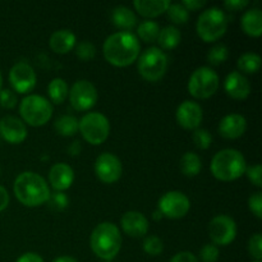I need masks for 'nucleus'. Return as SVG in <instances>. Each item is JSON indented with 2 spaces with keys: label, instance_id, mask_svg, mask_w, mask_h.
<instances>
[{
  "label": "nucleus",
  "instance_id": "1",
  "mask_svg": "<svg viewBox=\"0 0 262 262\" xmlns=\"http://www.w3.org/2000/svg\"><path fill=\"white\" fill-rule=\"evenodd\" d=\"M140 41L132 32L119 31L105 40L104 56L107 63L114 67H128L135 63L140 56Z\"/></svg>",
  "mask_w": 262,
  "mask_h": 262
},
{
  "label": "nucleus",
  "instance_id": "2",
  "mask_svg": "<svg viewBox=\"0 0 262 262\" xmlns=\"http://www.w3.org/2000/svg\"><path fill=\"white\" fill-rule=\"evenodd\" d=\"M13 192L18 201L27 207L41 206L50 197V189L46 181L33 171L20 173L13 184Z\"/></svg>",
  "mask_w": 262,
  "mask_h": 262
},
{
  "label": "nucleus",
  "instance_id": "3",
  "mask_svg": "<svg viewBox=\"0 0 262 262\" xmlns=\"http://www.w3.org/2000/svg\"><path fill=\"white\" fill-rule=\"evenodd\" d=\"M91 250L99 258L112 261L117 257L122 247V235L114 223H100L91 233Z\"/></svg>",
  "mask_w": 262,
  "mask_h": 262
},
{
  "label": "nucleus",
  "instance_id": "4",
  "mask_svg": "<svg viewBox=\"0 0 262 262\" xmlns=\"http://www.w3.org/2000/svg\"><path fill=\"white\" fill-rule=\"evenodd\" d=\"M212 176L223 182H232L246 173L247 164L242 152L234 148H225L215 154L211 165Z\"/></svg>",
  "mask_w": 262,
  "mask_h": 262
},
{
  "label": "nucleus",
  "instance_id": "5",
  "mask_svg": "<svg viewBox=\"0 0 262 262\" xmlns=\"http://www.w3.org/2000/svg\"><path fill=\"white\" fill-rule=\"evenodd\" d=\"M228 28V18L220 8L212 7L204 10L197 19V35L205 42H215L225 35Z\"/></svg>",
  "mask_w": 262,
  "mask_h": 262
},
{
  "label": "nucleus",
  "instance_id": "6",
  "mask_svg": "<svg viewBox=\"0 0 262 262\" xmlns=\"http://www.w3.org/2000/svg\"><path fill=\"white\" fill-rule=\"evenodd\" d=\"M19 113L23 123L31 127H42L53 115V106L50 101L40 95H28L19 105Z\"/></svg>",
  "mask_w": 262,
  "mask_h": 262
},
{
  "label": "nucleus",
  "instance_id": "7",
  "mask_svg": "<svg viewBox=\"0 0 262 262\" xmlns=\"http://www.w3.org/2000/svg\"><path fill=\"white\" fill-rule=\"evenodd\" d=\"M78 129L87 142L97 146L104 143L109 137L110 123L101 113H87L78 122Z\"/></svg>",
  "mask_w": 262,
  "mask_h": 262
},
{
  "label": "nucleus",
  "instance_id": "8",
  "mask_svg": "<svg viewBox=\"0 0 262 262\" xmlns=\"http://www.w3.org/2000/svg\"><path fill=\"white\" fill-rule=\"evenodd\" d=\"M168 69V56L160 48H148L141 54L138 72L148 82H158Z\"/></svg>",
  "mask_w": 262,
  "mask_h": 262
},
{
  "label": "nucleus",
  "instance_id": "9",
  "mask_svg": "<svg viewBox=\"0 0 262 262\" xmlns=\"http://www.w3.org/2000/svg\"><path fill=\"white\" fill-rule=\"evenodd\" d=\"M219 89V76L210 67H200L191 74L188 92L194 99H209Z\"/></svg>",
  "mask_w": 262,
  "mask_h": 262
},
{
  "label": "nucleus",
  "instance_id": "10",
  "mask_svg": "<svg viewBox=\"0 0 262 262\" xmlns=\"http://www.w3.org/2000/svg\"><path fill=\"white\" fill-rule=\"evenodd\" d=\"M69 101L77 112H87L96 105L99 94L91 82L86 79L77 81L69 91Z\"/></svg>",
  "mask_w": 262,
  "mask_h": 262
},
{
  "label": "nucleus",
  "instance_id": "11",
  "mask_svg": "<svg viewBox=\"0 0 262 262\" xmlns=\"http://www.w3.org/2000/svg\"><path fill=\"white\" fill-rule=\"evenodd\" d=\"M159 210L164 217L168 219H181L188 214L191 209V201L184 193L179 191L166 192L159 200Z\"/></svg>",
  "mask_w": 262,
  "mask_h": 262
},
{
  "label": "nucleus",
  "instance_id": "12",
  "mask_svg": "<svg viewBox=\"0 0 262 262\" xmlns=\"http://www.w3.org/2000/svg\"><path fill=\"white\" fill-rule=\"evenodd\" d=\"M209 235L215 246H228L237 237V224L228 215H217L210 222Z\"/></svg>",
  "mask_w": 262,
  "mask_h": 262
},
{
  "label": "nucleus",
  "instance_id": "13",
  "mask_svg": "<svg viewBox=\"0 0 262 262\" xmlns=\"http://www.w3.org/2000/svg\"><path fill=\"white\" fill-rule=\"evenodd\" d=\"M36 72L32 67L25 61L15 63L9 71V82L14 92L27 94L36 86Z\"/></svg>",
  "mask_w": 262,
  "mask_h": 262
},
{
  "label": "nucleus",
  "instance_id": "14",
  "mask_svg": "<svg viewBox=\"0 0 262 262\" xmlns=\"http://www.w3.org/2000/svg\"><path fill=\"white\" fill-rule=\"evenodd\" d=\"M122 163L119 158L110 152H104L95 161V173L97 178L106 184L115 183L122 177Z\"/></svg>",
  "mask_w": 262,
  "mask_h": 262
},
{
  "label": "nucleus",
  "instance_id": "15",
  "mask_svg": "<svg viewBox=\"0 0 262 262\" xmlns=\"http://www.w3.org/2000/svg\"><path fill=\"white\" fill-rule=\"evenodd\" d=\"M177 122L184 129L194 130L200 128L202 119H204V112L199 102L186 100L182 102L177 109Z\"/></svg>",
  "mask_w": 262,
  "mask_h": 262
},
{
  "label": "nucleus",
  "instance_id": "16",
  "mask_svg": "<svg viewBox=\"0 0 262 262\" xmlns=\"http://www.w3.org/2000/svg\"><path fill=\"white\" fill-rule=\"evenodd\" d=\"M27 127L19 118L7 115L0 120V136L12 145L22 143L27 138Z\"/></svg>",
  "mask_w": 262,
  "mask_h": 262
},
{
  "label": "nucleus",
  "instance_id": "17",
  "mask_svg": "<svg viewBox=\"0 0 262 262\" xmlns=\"http://www.w3.org/2000/svg\"><path fill=\"white\" fill-rule=\"evenodd\" d=\"M122 229L132 238H142L148 232V220L142 212L127 211L120 219Z\"/></svg>",
  "mask_w": 262,
  "mask_h": 262
},
{
  "label": "nucleus",
  "instance_id": "18",
  "mask_svg": "<svg viewBox=\"0 0 262 262\" xmlns=\"http://www.w3.org/2000/svg\"><path fill=\"white\" fill-rule=\"evenodd\" d=\"M224 90L234 100H246L251 94V83L241 72H232L227 76Z\"/></svg>",
  "mask_w": 262,
  "mask_h": 262
},
{
  "label": "nucleus",
  "instance_id": "19",
  "mask_svg": "<svg viewBox=\"0 0 262 262\" xmlns=\"http://www.w3.org/2000/svg\"><path fill=\"white\" fill-rule=\"evenodd\" d=\"M247 129V120L241 114H228L220 120L219 133L227 140H235L245 135Z\"/></svg>",
  "mask_w": 262,
  "mask_h": 262
},
{
  "label": "nucleus",
  "instance_id": "20",
  "mask_svg": "<svg viewBox=\"0 0 262 262\" xmlns=\"http://www.w3.org/2000/svg\"><path fill=\"white\" fill-rule=\"evenodd\" d=\"M74 181V171L68 164L58 163L51 166L49 182L56 192H63L71 188Z\"/></svg>",
  "mask_w": 262,
  "mask_h": 262
},
{
  "label": "nucleus",
  "instance_id": "21",
  "mask_svg": "<svg viewBox=\"0 0 262 262\" xmlns=\"http://www.w3.org/2000/svg\"><path fill=\"white\" fill-rule=\"evenodd\" d=\"M51 50L56 54H68L77 45L76 35L71 30H59L51 35L49 41Z\"/></svg>",
  "mask_w": 262,
  "mask_h": 262
},
{
  "label": "nucleus",
  "instance_id": "22",
  "mask_svg": "<svg viewBox=\"0 0 262 262\" xmlns=\"http://www.w3.org/2000/svg\"><path fill=\"white\" fill-rule=\"evenodd\" d=\"M170 4L169 0H136L133 7L142 17L155 18L165 13Z\"/></svg>",
  "mask_w": 262,
  "mask_h": 262
},
{
  "label": "nucleus",
  "instance_id": "23",
  "mask_svg": "<svg viewBox=\"0 0 262 262\" xmlns=\"http://www.w3.org/2000/svg\"><path fill=\"white\" fill-rule=\"evenodd\" d=\"M242 30L251 37H260L262 33V12L258 8H252L243 14L241 20Z\"/></svg>",
  "mask_w": 262,
  "mask_h": 262
},
{
  "label": "nucleus",
  "instance_id": "24",
  "mask_svg": "<svg viewBox=\"0 0 262 262\" xmlns=\"http://www.w3.org/2000/svg\"><path fill=\"white\" fill-rule=\"evenodd\" d=\"M112 20L117 28H120L124 32H129L137 26V17L135 13L124 5L115 7L112 12Z\"/></svg>",
  "mask_w": 262,
  "mask_h": 262
},
{
  "label": "nucleus",
  "instance_id": "25",
  "mask_svg": "<svg viewBox=\"0 0 262 262\" xmlns=\"http://www.w3.org/2000/svg\"><path fill=\"white\" fill-rule=\"evenodd\" d=\"M181 31L177 27H174V26H166L163 30H160L158 37L159 45L164 50H173V49H176L181 43Z\"/></svg>",
  "mask_w": 262,
  "mask_h": 262
},
{
  "label": "nucleus",
  "instance_id": "26",
  "mask_svg": "<svg viewBox=\"0 0 262 262\" xmlns=\"http://www.w3.org/2000/svg\"><path fill=\"white\" fill-rule=\"evenodd\" d=\"M48 94L54 104H63L69 94L68 84L63 78H54L48 86Z\"/></svg>",
  "mask_w": 262,
  "mask_h": 262
},
{
  "label": "nucleus",
  "instance_id": "27",
  "mask_svg": "<svg viewBox=\"0 0 262 262\" xmlns=\"http://www.w3.org/2000/svg\"><path fill=\"white\" fill-rule=\"evenodd\" d=\"M202 169L201 159L194 152H186L181 159V170L186 177L199 176Z\"/></svg>",
  "mask_w": 262,
  "mask_h": 262
},
{
  "label": "nucleus",
  "instance_id": "28",
  "mask_svg": "<svg viewBox=\"0 0 262 262\" xmlns=\"http://www.w3.org/2000/svg\"><path fill=\"white\" fill-rule=\"evenodd\" d=\"M54 128L63 137H72L78 132V119L73 115H61L55 120Z\"/></svg>",
  "mask_w": 262,
  "mask_h": 262
},
{
  "label": "nucleus",
  "instance_id": "29",
  "mask_svg": "<svg viewBox=\"0 0 262 262\" xmlns=\"http://www.w3.org/2000/svg\"><path fill=\"white\" fill-rule=\"evenodd\" d=\"M159 33H160V27L156 22L154 20H143L138 25L137 27V35L140 36V38L145 42H155L158 41Z\"/></svg>",
  "mask_w": 262,
  "mask_h": 262
},
{
  "label": "nucleus",
  "instance_id": "30",
  "mask_svg": "<svg viewBox=\"0 0 262 262\" xmlns=\"http://www.w3.org/2000/svg\"><path fill=\"white\" fill-rule=\"evenodd\" d=\"M238 69L243 73L253 74L260 69L261 58L255 53H246L238 59Z\"/></svg>",
  "mask_w": 262,
  "mask_h": 262
},
{
  "label": "nucleus",
  "instance_id": "31",
  "mask_svg": "<svg viewBox=\"0 0 262 262\" xmlns=\"http://www.w3.org/2000/svg\"><path fill=\"white\" fill-rule=\"evenodd\" d=\"M165 13L168 14L169 19L173 23H176V25H184V23L188 22L189 19V12L181 4V3L170 4Z\"/></svg>",
  "mask_w": 262,
  "mask_h": 262
},
{
  "label": "nucleus",
  "instance_id": "32",
  "mask_svg": "<svg viewBox=\"0 0 262 262\" xmlns=\"http://www.w3.org/2000/svg\"><path fill=\"white\" fill-rule=\"evenodd\" d=\"M228 56H229V50H228L227 46L219 43V45L212 46L209 50V53H207V61L211 66H220V64H223L227 60Z\"/></svg>",
  "mask_w": 262,
  "mask_h": 262
},
{
  "label": "nucleus",
  "instance_id": "33",
  "mask_svg": "<svg viewBox=\"0 0 262 262\" xmlns=\"http://www.w3.org/2000/svg\"><path fill=\"white\" fill-rule=\"evenodd\" d=\"M143 251L150 256H159L164 251V243L156 235H148L143 241Z\"/></svg>",
  "mask_w": 262,
  "mask_h": 262
},
{
  "label": "nucleus",
  "instance_id": "34",
  "mask_svg": "<svg viewBox=\"0 0 262 262\" xmlns=\"http://www.w3.org/2000/svg\"><path fill=\"white\" fill-rule=\"evenodd\" d=\"M74 49H76V55L83 61L92 60L96 56V46L90 41H81Z\"/></svg>",
  "mask_w": 262,
  "mask_h": 262
},
{
  "label": "nucleus",
  "instance_id": "35",
  "mask_svg": "<svg viewBox=\"0 0 262 262\" xmlns=\"http://www.w3.org/2000/svg\"><path fill=\"white\" fill-rule=\"evenodd\" d=\"M192 138H193V142L196 145V147L200 148V150H207L211 146L212 136L205 128H197V129H194L193 137Z\"/></svg>",
  "mask_w": 262,
  "mask_h": 262
},
{
  "label": "nucleus",
  "instance_id": "36",
  "mask_svg": "<svg viewBox=\"0 0 262 262\" xmlns=\"http://www.w3.org/2000/svg\"><path fill=\"white\" fill-rule=\"evenodd\" d=\"M248 252L255 261H261L262 258V238L260 233H256L248 241Z\"/></svg>",
  "mask_w": 262,
  "mask_h": 262
},
{
  "label": "nucleus",
  "instance_id": "37",
  "mask_svg": "<svg viewBox=\"0 0 262 262\" xmlns=\"http://www.w3.org/2000/svg\"><path fill=\"white\" fill-rule=\"evenodd\" d=\"M219 248L215 245L207 243L200 250V260L201 262H216L219 260Z\"/></svg>",
  "mask_w": 262,
  "mask_h": 262
},
{
  "label": "nucleus",
  "instance_id": "38",
  "mask_svg": "<svg viewBox=\"0 0 262 262\" xmlns=\"http://www.w3.org/2000/svg\"><path fill=\"white\" fill-rule=\"evenodd\" d=\"M49 204H50L51 209L56 210V211H61V210H64L69 205V199L67 197V194L64 192L55 191L53 194L50 193Z\"/></svg>",
  "mask_w": 262,
  "mask_h": 262
},
{
  "label": "nucleus",
  "instance_id": "39",
  "mask_svg": "<svg viewBox=\"0 0 262 262\" xmlns=\"http://www.w3.org/2000/svg\"><path fill=\"white\" fill-rule=\"evenodd\" d=\"M18 97L13 90L5 89L0 91V105L4 109H13L17 105Z\"/></svg>",
  "mask_w": 262,
  "mask_h": 262
},
{
  "label": "nucleus",
  "instance_id": "40",
  "mask_svg": "<svg viewBox=\"0 0 262 262\" xmlns=\"http://www.w3.org/2000/svg\"><path fill=\"white\" fill-rule=\"evenodd\" d=\"M248 207L253 212L257 219L262 217V193L261 192H255L252 196L248 199Z\"/></svg>",
  "mask_w": 262,
  "mask_h": 262
},
{
  "label": "nucleus",
  "instance_id": "41",
  "mask_svg": "<svg viewBox=\"0 0 262 262\" xmlns=\"http://www.w3.org/2000/svg\"><path fill=\"white\" fill-rule=\"evenodd\" d=\"M246 174H247L248 179L252 182V184H255L256 187L261 188L262 187V168L260 164L257 165H252V166H248L246 169Z\"/></svg>",
  "mask_w": 262,
  "mask_h": 262
},
{
  "label": "nucleus",
  "instance_id": "42",
  "mask_svg": "<svg viewBox=\"0 0 262 262\" xmlns=\"http://www.w3.org/2000/svg\"><path fill=\"white\" fill-rule=\"evenodd\" d=\"M170 262H200V260L192 252L183 251V252H179L177 255H174Z\"/></svg>",
  "mask_w": 262,
  "mask_h": 262
},
{
  "label": "nucleus",
  "instance_id": "43",
  "mask_svg": "<svg viewBox=\"0 0 262 262\" xmlns=\"http://www.w3.org/2000/svg\"><path fill=\"white\" fill-rule=\"evenodd\" d=\"M250 4L248 0H228L224 3L225 8L228 10H233V12H238V10H242L243 8H246Z\"/></svg>",
  "mask_w": 262,
  "mask_h": 262
},
{
  "label": "nucleus",
  "instance_id": "44",
  "mask_svg": "<svg viewBox=\"0 0 262 262\" xmlns=\"http://www.w3.org/2000/svg\"><path fill=\"white\" fill-rule=\"evenodd\" d=\"M181 4L189 12V10H197L200 8H202L206 4V2L205 0H184Z\"/></svg>",
  "mask_w": 262,
  "mask_h": 262
},
{
  "label": "nucleus",
  "instance_id": "45",
  "mask_svg": "<svg viewBox=\"0 0 262 262\" xmlns=\"http://www.w3.org/2000/svg\"><path fill=\"white\" fill-rule=\"evenodd\" d=\"M15 262H43V258L35 252L23 253Z\"/></svg>",
  "mask_w": 262,
  "mask_h": 262
},
{
  "label": "nucleus",
  "instance_id": "46",
  "mask_svg": "<svg viewBox=\"0 0 262 262\" xmlns=\"http://www.w3.org/2000/svg\"><path fill=\"white\" fill-rule=\"evenodd\" d=\"M9 205V193L3 186H0V212L4 211Z\"/></svg>",
  "mask_w": 262,
  "mask_h": 262
},
{
  "label": "nucleus",
  "instance_id": "47",
  "mask_svg": "<svg viewBox=\"0 0 262 262\" xmlns=\"http://www.w3.org/2000/svg\"><path fill=\"white\" fill-rule=\"evenodd\" d=\"M68 151H69V154H71L72 156L79 155V154H81V151H82L81 142H79V141H74V142H72V145L68 147Z\"/></svg>",
  "mask_w": 262,
  "mask_h": 262
},
{
  "label": "nucleus",
  "instance_id": "48",
  "mask_svg": "<svg viewBox=\"0 0 262 262\" xmlns=\"http://www.w3.org/2000/svg\"><path fill=\"white\" fill-rule=\"evenodd\" d=\"M53 262H78L72 256H60V257H56Z\"/></svg>",
  "mask_w": 262,
  "mask_h": 262
},
{
  "label": "nucleus",
  "instance_id": "49",
  "mask_svg": "<svg viewBox=\"0 0 262 262\" xmlns=\"http://www.w3.org/2000/svg\"><path fill=\"white\" fill-rule=\"evenodd\" d=\"M163 214H161L160 212V210H155V211H154V214H152V219L154 220H161L163 219Z\"/></svg>",
  "mask_w": 262,
  "mask_h": 262
},
{
  "label": "nucleus",
  "instance_id": "50",
  "mask_svg": "<svg viewBox=\"0 0 262 262\" xmlns=\"http://www.w3.org/2000/svg\"><path fill=\"white\" fill-rule=\"evenodd\" d=\"M2 86H3V76L0 73V91H2Z\"/></svg>",
  "mask_w": 262,
  "mask_h": 262
},
{
  "label": "nucleus",
  "instance_id": "51",
  "mask_svg": "<svg viewBox=\"0 0 262 262\" xmlns=\"http://www.w3.org/2000/svg\"><path fill=\"white\" fill-rule=\"evenodd\" d=\"M252 262H261V261H252Z\"/></svg>",
  "mask_w": 262,
  "mask_h": 262
}]
</instances>
